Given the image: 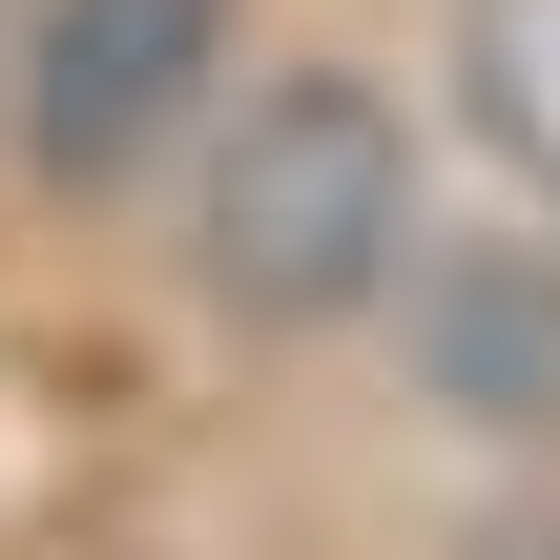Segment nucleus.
Here are the masks:
<instances>
[{
  "label": "nucleus",
  "mask_w": 560,
  "mask_h": 560,
  "mask_svg": "<svg viewBox=\"0 0 560 560\" xmlns=\"http://www.w3.org/2000/svg\"><path fill=\"white\" fill-rule=\"evenodd\" d=\"M395 374L436 436L560 457V229H436L395 270Z\"/></svg>",
  "instance_id": "nucleus-3"
},
{
  "label": "nucleus",
  "mask_w": 560,
  "mask_h": 560,
  "mask_svg": "<svg viewBox=\"0 0 560 560\" xmlns=\"http://www.w3.org/2000/svg\"><path fill=\"white\" fill-rule=\"evenodd\" d=\"M457 560H560V478H540V499H499V520H457Z\"/></svg>",
  "instance_id": "nucleus-5"
},
{
  "label": "nucleus",
  "mask_w": 560,
  "mask_h": 560,
  "mask_svg": "<svg viewBox=\"0 0 560 560\" xmlns=\"http://www.w3.org/2000/svg\"><path fill=\"white\" fill-rule=\"evenodd\" d=\"M416 249H436L416 104L374 62H270V83L208 104V145H187V291L229 332H353V312H395Z\"/></svg>",
  "instance_id": "nucleus-1"
},
{
  "label": "nucleus",
  "mask_w": 560,
  "mask_h": 560,
  "mask_svg": "<svg viewBox=\"0 0 560 560\" xmlns=\"http://www.w3.org/2000/svg\"><path fill=\"white\" fill-rule=\"evenodd\" d=\"M436 83H457V145L520 187V229H560V0H457Z\"/></svg>",
  "instance_id": "nucleus-4"
},
{
  "label": "nucleus",
  "mask_w": 560,
  "mask_h": 560,
  "mask_svg": "<svg viewBox=\"0 0 560 560\" xmlns=\"http://www.w3.org/2000/svg\"><path fill=\"white\" fill-rule=\"evenodd\" d=\"M229 83H249V62H229V0H42V21H21V166H42L62 208H104V187H145L166 145H208Z\"/></svg>",
  "instance_id": "nucleus-2"
}]
</instances>
